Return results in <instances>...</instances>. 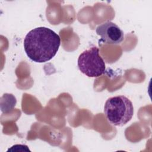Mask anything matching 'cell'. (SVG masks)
Returning <instances> with one entry per match:
<instances>
[{"mask_svg": "<svg viewBox=\"0 0 152 152\" xmlns=\"http://www.w3.org/2000/svg\"><path fill=\"white\" fill-rule=\"evenodd\" d=\"M96 33L101 40L107 44L118 45L124 39V33L119 27L111 21H107L98 26Z\"/></svg>", "mask_w": 152, "mask_h": 152, "instance_id": "4", "label": "cell"}, {"mask_svg": "<svg viewBox=\"0 0 152 152\" xmlns=\"http://www.w3.org/2000/svg\"><path fill=\"white\" fill-rule=\"evenodd\" d=\"M23 45L29 59L35 62L43 63L55 56L61 45V39L52 30L39 27L26 34Z\"/></svg>", "mask_w": 152, "mask_h": 152, "instance_id": "1", "label": "cell"}, {"mask_svg": "<svg viewBox=\"0 0 152 152\" xmlns=\"http://www.w3.org/2000/svg\"><path fill=\"white\" fill-rule=\"evenodd\" d=\"M104 113L108 122L114 126H122L131 121L134 115L132 102L124 96L109 98L104 106Z\"/></svg>", "mask_w": 152, "mask_h": 152, "instance_id": "2", "label": "cell"}, {"mask_svg": "<svg viewBox=\"0 0 152 152\" xmlns=\"http://www.w3.org/2000/svg\"><path fill=\"white\" fill-rule=\"evenodd\" d=\"M77 64L80 71L88 77H100L106 70L105 62L96 46L83 51L79 55Z\"/></svg>", "mask_w": 152, "mask_h": 152, "instance_id": "3", "label": "cell"}, {"mask_svg": "<svg viewBox=\"0 0 152 152\" xmlns=\"http://www.w3.org/2000/svg\"><path fill=\"white\" fill-rule=\"evenodd\" d=\"M5 97V109L3 112L7 113L10 110H12L14 107L15 106L17 100L15 97L11 94H4Z\"/></svg>", "mask_w": 152, "mask_h": 152, "instance_id": "5", "label": "cell"}, {"mask_svg": "<svg viewBox=\"0 0 152 152\" xmlns=\"http://www.w3.org/2000/svg\"><path fill=\"white\" fill-rule=\"evenodd\" d=\"M30 151L28 147L26 145H21V144H17L14 145L12 147H11L10 148H9L7 151Z\"/></svg>", "mask_w": 152, "mask_h": 152, "instance_id": "6", "label": "cell"}]
</instances>
